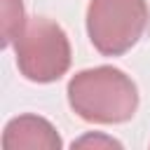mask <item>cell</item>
I'll list each match as a JSON object with an SVG mask.
<instances>
[{
	"instance_id": "6da1fadb",
	"label": "cell",
	"mask_w": 150,
	"mask_h": 150,
	"mask_svg": "<svg viewBox=\"0 0 150 150\" xmlns=\"http://www.w3.org/2000/svg\"><path fill=\"white\" fill-rule=\"evenodd\" d=\"M68 103L84 122L120 124L134 117L138 108V89L124 70L96 66L70 77Z\"/></svg>"
},
{
	"instance_id": "7a4b0ae2",
	"label": "cell",
	"mask_w": 150,
	"mask_h": 150,
	"mask_svg": "<svg viewBox=\"0 0 150 150\" xmlns=\"http://www.w3.org/2000/svg\"><path fill=\"white\" fill-rule=\"evenodd\" d=\"M19 73L30 82H56L70 68V42L66 30L45 16L26 19L21 33L14 38Z\"/></svg>"
},
{
	"instance_id": "8992f818",
	"label": "cell",
	"mask_w": 150,
	"mask_h": 150,
	"mask_svg": "<svg viewBox=\"0 0 150 150\" xmlns=\"http://www.w3.org/2000/svg\"><path fill=\"white\" fill-rule=\"evenodd\" d=\"M75 145H112V148H122V143H117V141H112V138H101V136H84V138H80V141H75L73 143V148Z\"/></svg>"
},
{
	"instance_id": "5b68a950",
	"label": "cell",
	"mask_w": 150,
	"mask_h": 150,
	"mask_svg": "<svg viewBox=\"0 0 150 150\" xmlns=\"http://www.w3.org/2000/svg\"><path fill=\"white\" fill-rule=\"evenodd\" d=\"M26 23L23 2L21 0H2V42L12 45Z\"/></svg>"
},
{
	"instance_id": "277c9868",
	"label": "cell",
	"mask_w": 150,
	"mask_h": 150,
	"mask_svg": "<svg viewBox=\"0 0 150 150\" xmlns=\"http://www.w3.org/2000/svg\"><path fill=\"white\" fill-rule=\"evenodd\" d=\"M5 150H59L61 136L54 124L40 115H19L2 131Z\"/></svg>"
},
{
	"instance_id": "3957f363",
	"label": "cell",
	"mask_w": 150,
	"mask_h": 150,
	"mask_svg": "<svg viewBox=\"0 0 150 150\" xmlns=\"http://www.w3.org/2000/svg\"><path fill=\"white\" fill-rule=\"evenodd\" d=\"M150 21L145 0H89L87 35L103 56H122L143 35Z\"/></svg>"
}]
</instances>
